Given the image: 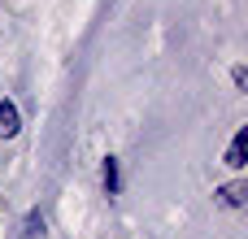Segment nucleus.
I'll return each mask as SVG.
<instances>
[{
  "label": "nucleus",
  "mask_w": 248,
  "mask_h": 239,
  "mask_svg": "<svg viewBox=\"0 0 248 239\" xmlns=\"http://www.w3.org/2000/svg\"><path fill=\"white\" fill-rule=\"evenodd\" d=\"M22 131V118H17V105L13 100H0V139H13Z\"/></svg>",
  "instance_id": "1"
},
{
  "label": "nucleus",
  "mask_w": 248,
  "mask_h": 239,
  "mask_svg": "<svg viewBox=\"0 0 248 239\" xmlns=\"http://www.w3.org/2000/svg\"><path fill=\"white\" fill-rule=\"evenodd\" d=\"M244 157H248V126H240L235 139H231V148H227V165L231 170H244Z\"/></svg>",
  "instance_id": "2"
},
{
  "label": "nucleus",
  "mask_w": 248,
  "mask_h": 239,
  "mask_svg": "<svg viewBox=\"0 0 248 239\" xmlns=\"http://www.w3.org/2000/svg\"><path fill=\"white\" fill-rule=\"evenodd\" d=\"M218 200H222L227 209H244L248 187H244V183H227V187H218Z\"/></svg>",
  "instance_id": "3"
},
{
  "label": "nucleus",
  "mask_w": 248,
  "mask_h": 239,
  "mask_svg": "<svg viewBox=\"0 0 248 239\" xmlns=\"http://www.w3.org/2000/svg\"><path fill=\"white\" fill-rule=\"evenodd\" d=\"M100 179H105V192H109V196H118V183H122V179H118V161H113V157H105Z\"/></svg>",
  "instance_id": "4"
},
{
  "label": "nucleus",
  "mask_w": 248,
  "mask_h": 239,
  "mask_svg": "<svg viewBox=\"0 0 248 239\" xmlns=\"http://www.w3.org/2000/svg\"><path fill=\"white\" fill-rule=\"evenodd\" d=\"M39 235H44V218L31 213V218H26V239H39Z\"/></svg>",
  "instance_id": "5"
}]
</instances>
